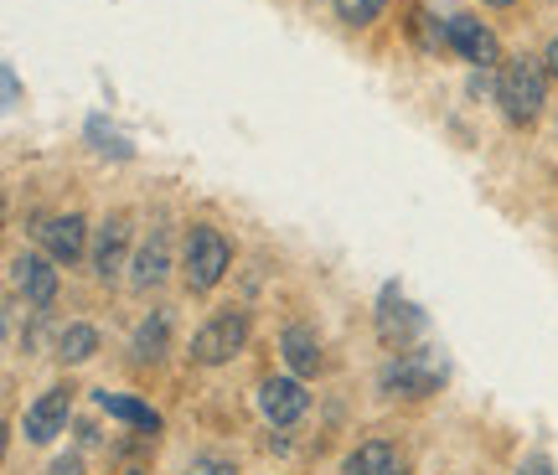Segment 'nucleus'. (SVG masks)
<instances>
[{"label": "nucleus", "mask_w": 558, "mask_h": 475, "mask_svg": "<svg viewBox=\"0 0 558 475\" xmlns=\"http://www.w3.org/2000/svg\"><path fill=\"white\" fill-rule=\"evenodd\" d=\"M68 409H73V388H47V393L26 409V418H21V429H26V439L32 444H47L52 435H62V424H68Z\"/></svg>", "instance_id": "6e6552de"}, {"label": "nucleus", "mask_w": 558, "mask_h": 475, "mask_svg": "<svg viewBox=\"0 0 558 475\" xmlns=\"http://www.w3.org/2000/svg\"><path fill=\"white\" fill-rule=\"evenodd\" d=\"M37 233H41V243H47V258H58V264H73V258H83V248H88V222H83L78 212L47 218Z\"/></svg>", "instance_id": "1a4fd4ad"}, {"label": "nucleus", "mask_w": 558, "mask_h": 475, "mask_svg": "<svg viewBox=\"0 0 558 475\" xmlns=\"http://www.w3.org/2000/svg\"><path fill=\"white\" fill-rule=\"evenodd\" d=\"M166 269H171V248H166V233H160V228H150L145 248L135 254V284H140V290H150V284H160V279H166Z\"/></svg>", "instance_id": "2eb2a0df"}, {"label": "nucleus", "mask_w": 558, "mask_h": 475, "mask_svg": "<svg viewBox=\"0 0 558 475\" xmlns=\"http://www.w3.org/2000/svg\"><path fill=\"white\" fill-rule=\"evenodd\" d=\"M543 62H548V73H554V78H558V37L548 41V58H543Z\"/></svg>", "instance_id": "4be33fe9"}, {"label": "nucleus", "mask_w": 558, "mask_h": 475, "mask_svg": "<svg viewBox=\"0 0 558 475\" xmlns=\"http://www.w3.org/2000/svg\"><path fill=\"white\" fill-rule=\"evenodd\" d=\"M543 99H548V73H543L538 58H512L501 62V78H497V103L501 114L512 124H533L543 114Z\"/></svg>", "instance_id": "f257e3e1"}, {"label": "nucleus", "mask_w": 558, "mask_h": 475, "mask_svg": "<svg viewBox=\"0 0 558 475\" xmlns=\"http://www.w3.org/2000/svg\"><path fill=\"white\" fill-rule=\"evenodd\" d=\"M347 475H409L403 471V460L393 444H383V439H367V444H357L352 455H347V465H341Z\"/></svg>", "instance_id": "f8f14e48"}, {"label": "nucleus", "mask_w": 558, "mask_h": 475, "mask_svg": "<svg viewBox=\"0 0 558 475\" xmlns=\"http://www.w3.org/2000/svg\"><path fill=\"white\" fill-rule=\"evenodd\" d=\"M305 409H311V393H305V382H300V377H264L259 414L269 418L275 429H290V424H300V418H305Z\"/></svg>", "instance_id": "39448f33"}, {"label": "nucleus", "mask_w": 558, "mask_h": 475, "mask_svg": "<svg viewBox=\"0 0 558 475\" xmlns=\"http://www.w3.org/2000/svg\"><path fill=\"white\" fill-rule=\"evenodd\" d=\"M88 139L99 145L104 156H114V160H130V156H135V150H130V139H124L120 130H109L104 119H88Z\"/></svg>", "instance_id": "a211bd4d"}, {"label": "nucleus", "mask_w": 558, "mask_h": 475, "mask_svg": "<svg viewBox=\"0 0 558 475\" xmlns=\"http://www.w3.org/2000/svg\"><path fill=\"white\" fill-rule=\"evenodd\" d=\"M52 475H78V460H58V465H52Z\"/></svg>", "instance_id": "5701e85b"}, {"label": "nucleus", "mask_w": 558, "mask_h": 475, "mask_svg": "<svg viewBox=\"0 0 558 475\" xmlns=\"http://www.w3.org/2000/svg\"><path fill=\"white\" fill-rule=\"evenodd\" d=\"M481 5H518V0H481Z\"/></svg>", "instance_id": "b1692460"}, {"label": "nucleus", "mask_w": 558, "mask_h": 475, "mask_svg": "<svg viewBox=\"0 0 558 475\" xmlns=\"http://www.w3.org/2000/svg\"><path fill=\"white\" fill-rule=\"evenodd\" d=\"M279 352H284V362H290L300 377H305V373H320V362H326L311 326H284V331H279Z\"/></svg>", "instance_id": "ddd939ff"}, {"label": "nucleus", "mask_w": 558, "mask_h": 475, "mask_svg": "<svg viewBox=\"0 0 558 475\" xmlns=\"http://www.w3.org/2000/svg\"><path fill=\"white\" fill-rule=\"evenodd\" d=\"M58 258H41V254H16L11 258V284H16V295L26 305H37L47 310L52 300H58V269H52Z\"/></svg>", "instance_id": "423d86ee"}, {"label": "nucleus", "mask_w": 558, "mask_h": 475, "mask_svg": "<svg viewBox=\"0 0 558 475\" xmlns=\"http://www.w3.org/2000/svg\"><path fill=\"white\" fill-rule=\"evenodd\" d=\"M99 352V331H94V326H68V331H62L58 337V356L62 362H88V356Z\"/></svg>", "instance_id": "f3484780"}, {"label": "nucleus", "mask_w": 558, "mask_h": 475, "mask_svg": "<svg viewBox=\"0 0 558 475\" xmlns=\"http://www.w3.org/2000/svg\"><path fill=\"white\" fill-rule=\"evenodd\" d=\"M166 346H171V316H166V310H150L135 331V356L140 362H156V356H166Z\"/></svg>", "instance_id": "dca6fc26"}, {"label": "nucleus", "mask_w": 558, "mask_h": 475, "mask_svg": "<svg viewBox=\"0 0 558 475\" xmlns=\"http://www.w3.org/2000/svg\"><path fill=\"white\" fill-rule=\"evenodd\" d=\"M94 403H99L109 418H120V424H130V429H140V435H156L160 429V414L150 409V403H140V398H124V393H94Z\"/></svg>", "instance_id": "4468645a"}, {"label": "nucleus", "mask_w": 558, "mask_h": 475, "mask_svg": "<svg viewBox=\"0 0 558 475\" xmlns=\"http://www.w3.org/2000/svg\"><path fill=\"white\" fill-rule=\"evenodd\" d=\"M186 475H239V471H233V460H222V455H192Z\"/></svg>", "instance_id": "aec40b11"}, {"label": "nucleus", "mask_w": 558, "mask_h": 475, "mask_svg": "<svg viewBox=\"0 0 558 475\" xmlns=\"http://www.w3.org/2000/svg\"><path fill=\"white\" fill-rule=\"evenodd\" d=\"M124 248H130V218L124 212H109L94 238V275L99 279H114L124 269Z\"/></svg>", "instance_id": "9d476101"}, {"label": "nucleus", "mask_w": 558, "mask_h": 475, "mask_svg": "<svg viewBox=\"0 0 558 475\" xmlns=\"http://www.w3.org/2000/svg\"><path fill=\"white\" fill-rule=\"evenodd\" d=\"M378 337L403 352L414 337H424V316H418L414 305H393V290H388V295H383V310H378Z\"/></svg>", "instance_id": "9b49d317"}, {"label": "nucleus", "mask_w": 558, "mask_h": 475, "mask_svg": "<svg viewBox=\"0 0 558 475\" xmlns=\"http://www.w3.org/2000/svg\"><path fill=\"white\" fill-rule=\"evenodd\" d=\"M445 382V362H435L429 352H403L399 362L383 367V393L399 398H429Z\"/></svg>", "instance_id": "20e7f679"}, {"label": "nucleus", "mask_w": 558, "mask_h": 475, "mask_svg": "<svg viewBox=\"0 0 558 475\" xmlns=\"http://www.w3.org/2000/svg\"><path fill=\"white\" fill-rule=\"evenodd\" d=\"M383 5H388V0H337V16L347 21V26H373V21L383 16Z\"/></svg>", "instance_id": "6ab92c4d"}, {"label": "nucleus", "mask_w": 558, "mask_h": 475, "mask_svg": "<svg viewBox=\"0 0 558 475\" xmlns=\"http://www.w3.org/2000/svg\"><path fill=\"white\" fill-rule=\"evenodd\" d=\"M445 41H450L465 62H476V68L501 62V47H497V37H492V26H481L476 16H450L445 21Z\"/></svg>", "instance_id": "0eeeda50"}, {"label": "nucleus", "mask_w": 558, "mask_h": 475, "mask_svg": "<svg viewBox=\"0 0 558 475\" xmlns=\"http://www.w3.org/2000/svg\"><path fill=\"white\" fill-rule=\"evenodd\" d=\"M228 264H233V248H228V238L218 228H207L197 222L192 233H186V254H181V279H186V290H213L222 275H228Z\"/></svg>", "instance_id": "f03ea898"}, {"label": "nucleus", "mask_w": 558, "mask_h": 475, "mask_svg": "<svg viewBox=\"0 0 558 475\" xmlns=\"http://www.w3.org/2000/svg\"><path fill=\"white\" fill-rule=\"evenodd\" d=\"M21 99V83H16V73L5 68V103H16Z\"/></svg>", "instance_id": "412c9836"}, {"label": "nucleus", "mask_w": 558, "mask_h": 475, "mask_svg": "<svg viewBox=\"0 0 558 475\" xmlns=\"http://www.w3.org/2000/svg\"><path fill=\"white\" fill-rule=\"evenodd\" d=\"M243 341H248V316H243V310H218V316L192 337V362L222 367V362H233V356L243 352Z\"/></svg>", "instance_id": "7ed1b4c3"}]
</instances>
